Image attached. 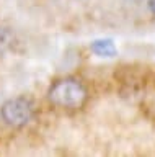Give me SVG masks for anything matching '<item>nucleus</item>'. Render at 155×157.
Here are the masks:
<instances>
[{"label":"nucleus","instance_id":"1","mask_svg":"<svg viewBox=\"0 0 155 157\" xmlns=\"http://www.w3.org/2000/svg\"><path fill=\"white\" fill-rule=\"evenodd\" d=\"M47 98L59 108H80L87 100V88L77 78H61L47 90Z\"/></svg>","mask_w":155,"mask_h":157},{"label":"nucleus","instance_id":"2","mask_svg":"<svg viewBox=\"0 0 155 157\" xmlns=\"http://www.w3.org/2000/svg\"><path fill=\"white\" fill-rule=\"evenodd\" d=\"M33 103L25 97H15L7 100L0 108V116L5 124L12 128L25 126L26 123L31 121L33 118Z\"/></svg>","mask_w":155,"mask_h":157},{"label":"nucleus","instance_id":"3","mask_svg":"<svg viewBox=\"0 0 155 157\" xmlns=\"http://www.w3.org/2000/svg\"><path fill=\"white\" fill-rule=\"evenodd\" d=\"M91 51L100 57H114L118 51L111 39H98V41L91 43Z\"/></svg>","mask_w":155,"mask_h":157},{"label":"nucleus","instance_id":"4","mask_svg":"<svg viewBox=\"0 0 155 157\" xmlns=\"http://www.w3.org/2000/svg\"><path fill=\"white\" fill-rule=\"evenodd\" d=\"M12 43H13V36H12V33L8 31V28L0 26V56L5 54L8 49H10Z\"/></svg>","mask_w":155,"mask_h":157},{"label":"nucleus","instance_id":"5","mask_svg":"<svg viewBox=\"0 0 155 157\" xmlns=\"http://www.w3.org/2000/svg\"><path fill=\"white\" fill-rule=\"evenodd\" d=\"M149 8H150V12L155 15V0H149Z\"/></svg>","mask_w":155,"mask_h":157},{"label":"nucleus","instance_id":"6","mask_svg":"<svg viewBox=\"0 0 155 157\" xmlns=\"http://www.w3.org/2000/svg\"><path fill=\"white\" fill-rule=\"evenodd\" d=\"M131 2H137V0H131Z\"/></svg>","mask_w":155,"mask_h":157}]
</instances>
